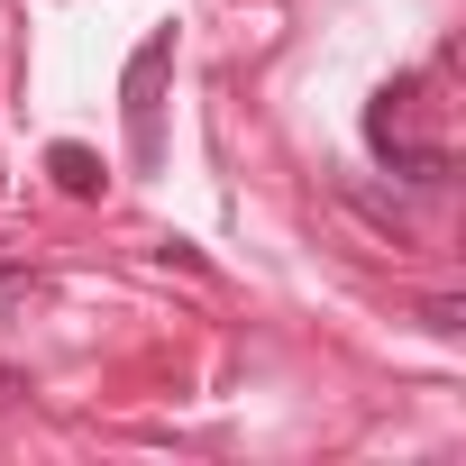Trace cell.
Wrapping results in <instances>:
<instances>
[{"label":"cell","mask_w":466,"mask_h":466,"mask_svg":"<svg viewBox=\"0 0 466 466\" xmlns=\"http://www.w3.org/2000/svg\"><path fill=\"white\" fill-rule=\"evenodd\" d=\"M420 110H430V74L384 83V92L366 101V147H375V165H393V174H411V183H448V137H430Z\"/></svg>","instance_id":"cell-1"},{"label":"cell","mask_w":466,"mask_h":466,"mask_svg":"<svg viewBox=\"0 0 466 466\" xmlns=\"http://www.w3.org/2000/svg\"><path fill=\"white\" fill-rule=\"evenodd\" d=\"M165 74H174V28H147L128 74H119V110H128V156L156 165L165 156Z\"/></svg>","instance_id":"cell-2"},{"label":"cell","mask_w":466,"mask_h":466,"mask_svg":"<svg viewBox=\"0 0 466 466\" xmlns=\"http://www.w3.org/2000/svg\"><path fill=\"white\" fill-rule=\"evenodd\" d=\"M46 174H56V192H74V201H101V183H110V174H101V156H92V147H74V137H65V147H46Z\"/></svg>","instance_id":"cell-3"},{"label":"cell","mask_w":466,"mask_h":466,"mask_svg":"<svg viewBox=\"0 0 466 466\" xmlns=\"http://www.w3.org/2000/svg\"><path fill=\"white\" fill-rule=\"evenodd\" d=\"M420 329H430V339H457V329H466V311L439 293V302H420Z\"/></svg>","instance_id":"cell-4"},{"label":"cell","mask_w":466,"mask_h":466,"mask_svg":"<svg viewBox=\"0 0 466 466\" xmlns=\"http://www.w3.org/2000/svg\"><path fill=\"white\" fill-rule=\"evenodd\" d=\"M19 293H28V266H0V311H10Z\"/></svg>","instance_id":"cell-5"}]
</instances>
